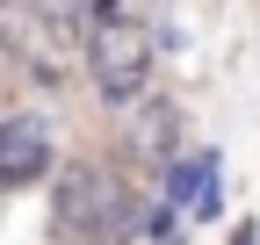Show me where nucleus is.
I'll use <instances>...</instances> for the list:
<instances>
[{"mask_svg": "<svg viewBox=\"0 0 260 245\" xmlns=\"http://www.w3.org/2000/svg\"><path fill=\"white\" fill-rule=\"evenodd\" d=\"M51 224L73 245H123L145 224V209L116 173H102L94 159H73V166L51 173Z\"/></svg>", "mask_w": 260, "mask_h": 245, "instance_id": "1", "label": "nucleus"}, {"mask_svg": "<svg viewBox=\"0 0 260 245\" xmlns=\"http://www.w3.org/2000/svg\"><path fill=\"white\" fill-rule=\"evenodd\" d=\"M80 58H87L94 87H102V101L123 108V101H138V94H145V79H152V29H145L138 15H123L116 0H94Z\"/></svg>", "mask_w": 260, "mask_h": 245, "instance_id": "2", "label": "nucleus"}, {"mask_svg": "<svg viewBox=\"0 0 260 245\" xmlns=\"http://www.w3.org/2000/svg\"><path fill=\"white\" fill-rule=\"evenodd\" d=\"M51 173V130H44V115H0V195H15L29 188V180H44Z\"/></svg>", "mask_w": 260, "mask_h": 245, "instance_id": "3", "label": "nucleus"}, {"mask_svg": "<svg viewBox=\"0 0 260 245\" xmlns=\"http://www.w3.org/2000/svg\"><path fill=\"white\" fill-rule=\"evenodd\" d=\"M181 144V108L174 101H145L138 115H130V151H138L145 166H167Z\"/></svg>", "mask_w": 260, "mask_h": 245, "instance_id": "4", "label": "nucleus"}, {"mask_svg": "<svg viewBox=\"0 0 260 245\" xmlns=\"http://www.w3.org/2000/svg\"><path fill=\"white\" fill-rule=\"evenodd\" d=\"M159 173H167V209H181V202H195V195L217 180V159H210V151H195V159H167Z\"/></svg>", "mask_w": 260, "mask_h": 245, "instance_id": "5", "label": "nucleus"}, {"mask_svg": "<svg viewBox=\"0 0 260 245\" xmlns=\"http://www.w3.org/2000/svg\"><path fill=\"white\" fill-rule=\"evenodd\" d=\"M29 8H37V22L51 29V36L87 44V15H94V0H29Z\"/></svg>", "mask_w": 260, "mask_h": 245, "instance_id": "6", "label": "nucleus"}, {"mask_svg": "<svg viewBox=\"0 0 260 245\" xmlns=\"http://www.w3.org/2000/svg\"><path fill=\"white\" fill-rule=\"evenodd\" d=\"M15 58H29V15L0 0V65H15Z\"/></svg>", "mask_w": 260, "mask_h": 245, "instance_id": "7", "label": "nucleus"}, {"mask_svg": "<svg viewBox=\"0 0 260 245\" xmlns=\"http://www.w3.org/2000/svg\"><path fill=\"white\" fill-rule=\"evenodd\" d=\"M0 115H8V72H0Z\"/></svg>", "mask_w": 260, "mask_h": 245, "instance_id": "8", "label": "nucleus"}, {"mask_svg": "<svg viewBox=\"0 0 260 245\" xmlns=\"http://www.w3.org/2000/svg\"><path fill=\"white\" fill-rule=\"evenodd\" d=\"M239 245H253V224H246V231H239Z\"/></svg>", "mask_w": 260, "mask_h": 245, "instance_id": "9", "label": "nucleus"}]
</instances>
